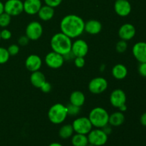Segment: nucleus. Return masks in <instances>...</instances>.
<instances>
[{
	"label": "nucleus",
	"mask_w": 146,
	"mask_h": 146,
	"mask_svg": "<svg viewBox=\"0 0 146 146\" xmlns=\"http://www.w3.org/2000/svg\"><path fill=\"white\" fill-rule=\"evenodd\" d=\"M85 22L81 17L76 14H68L61 19L60 29L63 34L71 38L80 36L84 31Z\"/></svg>",
	"instance_id": "1"
},
{
	"label": "nucleus",
	"mask_w": 146,
	"mask_h": 146,
	"mask_svg": "<svg viewBox=\"0 0 146 146\" xmlns=\"http://www.w3.org/2000/svg\"><path fill=\"white\" fill-rule=\"evenodd\" d=\"M50 45L53 51L64 56L71 52L72 41L71 38L67 36L66 34L59 32L55 34L51 37Z\"/></svg>",
	"instance_id": "2"
},
{
	"label": "nucleus",
	"mask_w": 146,
	"mask_h": 146,
	"mask_svg": "<svg viewBox=\"0 0 146 146\" xmlns=\"http://www.w3.org/2000/svg\"><path fill=\"white\" fill-rule=\"evenodd\" d=\"M88 118H89L93 127L102 128L108 124L109 113L102 107H96L90 111Z\"/></svg>",
	"instance_id": "3"
},
{
	"label": "nucleus",
	"mask_w": 146,
	"mask_h": 146,
	"mask_svg": "<svg viewBox=\"0 0 146 146\" xmlns=\"http://www.w3.org/2000/svg\"><path fill=\"white\" fill-rule=\"evenodd\" d=\"M68 115L67 108L64 104L58 103L50 107L48 111V118L54 124H61L66 120Z\"/></svg>",
	"instance_id": "4"
},
{
	"label": "nucleus",
	"mask_w": 146,
	"mask_h": 146,
	"mask_svg": "<svg viewBox=\"0 0 146 146\" xmlns=\"http://www.w3.org/2000/svg\"><path fill=\"white\" fill-rule=\"evenodd\" d=\"M87 137L88 143L94 146L104 145L108 141V135L106 134L101 128L92 129L88 133Z\"/></svg>",
	"instance_id": "5"
},
{
	"label": "nucleus",
	"mask_w": 146,
	"mask_h": 146,
	"mask_svg": "<svg viewBox=\"0 0 146 146\" xmlns=\"http://www.w3.org/2000/svg\"><path fill=\"white\" fill-rule=\"evenodd\" d=\"M73 128L76 133L88 135L92 130L93 125L88 117H79L76 118L72 123Z\"/></svg>",
	"instance_id": "6"
},
{
	"label": "nucleus",
	"mask_w": 146,
	"mask_h": 146,
	"mask_svg": "<svg viewBox=\"0 0 146 146\" xmlns=\"http://www.w3.org/2000/svg\"><path fill=\"white\" fill-rule=\"evenodd\" d=\"M43 27L40 22L32 21L27 26L25 30L26 36L31 41H36L41 38L43 34Z\"/></svg>",
	"instance_id": "7"
},
{
	"label": "nucleus",
	"mask_w": 146,
	"mask_h": 146,
	"mask_svg": "<svg viewBox=\"0 0 146 146\" xmlns=\"http://www.w3.org/2000/svg\"><path fill=\"white\" fill-rule=\"evenodd\" d=\"M108 86V81L104 77H96L90 81L88 90L94 94H100L107 89Z\"/></svg>",
	"instance_id": "8"
},
{
	"label": "nucleus",
	"mask_w": 146,
	"mask_h": 146,
	"mask_svg": "<svg viewBox=\"0 0 146 146\" xmlns=\"http://www.w3.org/2000/svg\"><path fill=\"white\" fill-rule=\"evenodd\" d=\"M4 12L11 17H16L24 11L23 1L21 0H7L4 3Z\"/></svg>",
	"instance_id": "9"
},
{
	"label": "nucleus",
	"mask_w": 146,
	"mask_h": 146,
	"mask_svg": "<svg viewBox=\"0 0 146 146\" xmlns=\"http://www.w3.org/2000/svg\"><path fill=\"white\" fill-rule=\"evenodd\" d=\"M64 61L65 60L64 56L53 51L48 53L45 57V63L46 66L53 69H58L61 68L64 65Z\"/></svg>",
	"instance_id": "10"
},
{
	"label": "nucleus",
	"mask_w": 146,
	"mask_h": 146,
	"mask_svg": "<svg viewBox=\"0 0 146 146\" xmlns=\"http://www.w3.org/2000/svg\"><path fill=\"white\" fill-rule=\"evenodd\" d=\"M88 45L83 39H76L72 43L71 52L75 57H85L88 52Z\"/></svg>",
	"instance_id": "11"
},
{
	"label": "nucleus",
	"mask_w": 146,
	"mask_h": 146,
	"mask_svg": "<svg viewBox=\"0 0 146 146\" xmlns=\"http://www.w3.org/2000/svg\"><path fill=\"white\" fill-rule=\"evenodd\" d=\"M110 103L115 108H118L126 103V94L121 88L113 90L110 95Z\"/></svg>",
	"instance_id": "12"
},
{
	"label": "nucleus",
	"mask_w": 146,
	"mask_h": 146,
	"mask_svg": "<svg viewBox=\"0 0 146 146\" xmlns=\"http://www.w3.org/2000/svg\"><path fill=\"white\" fill-rule=\"evenodd\" d=\"M114 10L118 16L125 17L131 14L132 7L128 0H115Z\"/></svg>",
	"instance_id": "13"
},
{
	"label": "nucleus",
	"mask_w": 146,
	"mask_h": 146,
	"mask_svg": "<svg viewBox=\"0 0 146 146\" xmlns=\"http://www.w3.org/2000/svg\"><path fill=\"white\" fill-rule=\"evenodd\" d=\"M136 30L133 24L127 23L121 26L118 30V36L121 40L129 41L132 39L135 35Z\"/></svg>",
	"instance_id": "14"
},
{
	"label": "nucleus",
	"mask_w": 146,
	"mask_h": 146,
	"mask_svg": "<svg viewBox=\"0 0 146 146\" xmlns=\"http://www.w3.org/2000/svg\"><path fill=\"white\" fill-rule=\"evenodd\" d=\"M132 52L133 55L138 62H146V42L139 41L134 44Z\"/></svg>",
	"instance_id": "15"
},
{
	"label": "nucleus",
	"mask_w": 146,
	"mask_h": 146,
	"mask_svg": "<svg viewBox=\"0 0 146 146\" xmlns=\"http://www.w3.org/2000/svg\"><path fill=\"white\" fill-rule=\"evenodd\" d=\"M42 66V60L36 54H31L25 61V67L31 72L39 71Z\"/></svg>",
	"instance_id": "16"
},
{
	"label": "nucleus",
	"mask_w": 146,
	"mask_h": 146,
	"mask_svg": "<svg viewBox=\"0 0 146 146\" xmlns=\"http://www.w3.org/2000/svg\"><path fill=\"white\" fill-rule=\"evenodd\" d=\"M24 11L29 15H34L38 14V11L42 7L41 0H25L23 1Z\"/></svg>",
	"instance_id": "17"
},
{
	"label": "nucleus",
	"mask_w": 146,
	"mask_h": 146,
	"mask_svg": "<svg viewBox=\"0 0 146 146\" xmlns=\"http://www.w3.org/2000/svg\"><path fill=\"white\" fill-rule=\"evenodd\" d=\"M102 30V24L99 21L96 19H91L85 22L84 31L91 35L98 34Z\"/></svg>",
	"instance_id": "18"
},
{
	"label": "nucleus",
	"mask_w": 146,
	"mask_h": 146,
	"mask_svg": "<svg viewBox=\"0 0 146 146\" xmlns=\"http://www.w3.org/2000/svg\"><path fill=\"white\" fill-rule=\"evenodd\" d=\"M46 81L45 75L40 71H34L30 76V82L36 88H40Z\"/></svg>",
	"instance_id": "19"
},
{
	"label": "nucleus",
	"mask_w": 146,
	"mask_h": 146,
	"mask_svg": "<svg viewBox=\"0 0 146 146\" xmlns=\"http://www.w3.org/2000/svg\"><path fill=\"white\" fill-rule=\"evenodd\" d=\"M54 14H55L54 8L48 5H46V4L41 7L38 12V15L40 19L44 21L51 20L54 17Z\"/></svg>",
	"instance_id": "20"
},
{
	"label": "nucleus",
	"mask_w": 146,
	"mask_h": 146,
	"mask_svg": "<svg viewBox=\"0 0 146 146\" xmlns=\"http://www.w3.org/2000/svg\"><path fill=\"white\" fill-rule=\"evenodd\" d=\"M112 75L115 79L123 80L128 75V69L123 64H118L113 67Z\"/></svg>",
	"instance_id": "21"
},
{
	"label": "nucleus",
	"mask_w": 146,
	"mask_h": 146,
	"mask_svg": "<svg viewBox=\"0 0 146 146\" xmlns=\"http://www.w3.org/2000/svg\"><path fill=\"white\" fill-rule=\"evenodd\" d=\"M124 121H125V115L121 111H116L109 115L108 124H110L111 126H120L123 124Z\"/></svg>",
	"instance_id": "22"
},
{
	"label": "nucleus",
	"mask_w": 146,
	"mask_h": 146,
	"mask_svg": "<svg viewBox=\"0 0 146 146\" xmlns=\"http://www.w3.org/2000/svg\"><path fill=\"white\" fill-rule=\"evenodd\" d=\"M70 104L76 106L81 107L84 104L86 101L85 95L80 91H75L70 95Z\"/></svg>",
	"instance_id": "23"
},
{
	"label": "nucleus",
	"mask_w": 146,
	"mask_h": 146,
	"mask_svg": "<svg viewBox=\"0 0 146 146\" xmlns=\"http://www.w3.org/2000/svg\"><path fill=\"white\" fill-rule=\"evenodd\" d=\"M71 143L74 146H86L88 144V137L84 134L76 133L72 135Z\"/></svg>",
	"instance_id": "24"
},
{
	"label": "nucleus",
	"mask_w": 146,
	"mask_h": 146,
	"mask_svg": "<svg viewBox=\"0 0 146 146\" xmlns=\"http://www.w3.org/2000/svg\"><path fill=\"white\" fill-rule=\"evenodd\" d=\"M74 128L71 124H66L61 126L58 131V135L63 139H68L74 135Z\"/></svg>",
	"instance_id": "25"
},
{
	"label": "nucleus",
	"mask_w": 146,
	"mask_h": 146,
	"mask_svg": "<svg viewBox=\"0 0 146 146\" xmlns=\"http://www.w3.org/2000/svg\"><path fill=\"white\" fill-rule=\"evenodd\" d=\"M11 17L9 14H7L6 12L2 13L0 15V27L2 28H5V27H8L11 23Z\"/></svg>",
	"instance_id": "26"
},
{
	"label": "nucleus",
	"mask_w": 146,
	"mask_h": 146,
	"mask_svg": "<svg viewBox=\"0 0 146 146\" xmlns=\"http://www.w3.org/2000/svg\"><path fill=\"white\" fill-rule=\"evenodd\" d=\"M10 55L7 48L0 46V64H6L9 59Z\"/></svg>",
	"instance_id": "27"
},
{
	"label": "nucleus",
	"mask_w": 146,
	"mask_h": 146,
	"mask_svg": "<svg viewBox=\"0 0 146 146\" xmlns=\"http://www.w3.org/2000/svg\"><path fill=\"white\" fill-rule=\"evenodd\" d=\"M67 111H68V115H77L80 113L81 111V107L76 106L73 104H69L66 106Z\"/></svg>",
	"instance_id": "28"
},
{
	"label": "nucleus",
	"mask_w": 146,
	"mask_h": 146,
	"mask_svg": "<svg viewBox=\"0 0 146 146\" xmlns=\"http://www.w3.org/2000/svg\"><path fill=\"white\" fill-rule=\"evenodd\" d=\"M128 48V44L126 41L121 40L118 41L115 46V50L118 53H124Z\"/></svg>",
	"instance_id": "29"
},
{
	"label": "nucleus",
	"mask_w": 146,
	"mask_h": 146,
	"mask_svg": "<svg viewBox=\"0 0 146 146\" xmlns=\"http://www.w3.org/2000/svg\"><path fill=\"white\" fill-rule=\"evenodd\" d=\"M7 51H8L10 56H16L19 54V45H17V44H13L8 47Z\"/></svg>",
	"instance_id": "30"
},
{
	"label": "nucleus",
	"mask_w": 146,
	"mask_h": 146,
	"mask_svg": "<svg viewBox=\"0 0 146 146\" xmlns=\"http://www.w3.org/2000/svg\"><path fill=\"white\" fill-rule=\"evenodd\" d=\"M85 58L84 57H75L74 58V64L78 68H81L85 65Z\"/></svg>",
	"instance_id": "31"
},
{
	"label": "nucleus",
	"mask_w": 146,
	"mask_h": 146,
	"mask_svg": "<svg viewBox=\"0 0 146 146\" xmlns=\"http://www.w3.org/2000/svg\"><path fill=\"white\" fill-rule=\"evenodd\" d=\"M62 1L63 0H44L46 5H48L49 7H53V8H55V7L61 5Z\"/></svg>",
	"instance_id": "32"
},
{
	"label": "nucleus",
	"mask_w": 146,
	"mask_h": 146,
	"mask_svg": "<svg viewBox=\"0 0 146 146\" xmlns=\"http://www.w3.org/2000/svg\"><path fill=\"white\" fill-rule=\"evenodd\" d=\"M0 36H1V39L9 40L11 37V32L9 29H4L0 31Z\"/></svg>",
	"instance_id": "33"
},
{
	"label": "nucleus",
	"mask_w": 146,
	"mask_h": 146,
	"mask_svg": "<svg viewBox=\"0 0 146 146\" xmlns=\"http://www.w3.org/2000/svg\"><path fill=\"white\" fill-rule=\"evenodd\" d=\"M138 73L143 77H146V62L140 63L138 66Z\"/></svg>",
	"instance_id": "34"
},
{
	"label": "nucleus",
	"mask_w": 146,
	"mask_h": 146,
	"mask_svg": "<svg viewBox=\"0 0 146 146\" xmlns=\"http://www.w3.org/2000/svg\"><path fill=\"white\" fill-rule=\"evenodd\" d=\"M29 41L30 40L29 39V38L26 35L21 36H20L19 38L18 44H19L20 46H27V44H29Z\"/></svg>",
	"instance_id": "35"
},
{
	"label": "nucleus",
	"mask_w": 146,
	"mask_h": 146,
	"mask_svg": "<svg viewBox=\"0 0 146 146\" xmlns=\"http://www.w3.org/2000/svg\"><path fill=\"white\" fill-rule=\"evenodd\" d=\"M40 88H41V90L42 92L48 93L51 91V85L50 84V83L46 81V82L44 83L42 86H41V87Z\"/></svg>",
	"instance_id": "36"
},
{
	"label": "nucleus",
	"mask_w": 146,
	"mask_h": 146,
	"mask_svg": "<svg viewBox=\"0 0 146 146\" xmlns=\"http://www.w3.org/2000/svg\"><path fill=\"white\" fill-rule=\"evenodd\" d=\"M101 129L103 130V131H104V133H105L106 134H107V135H109V134L111 133V132H112V128H111V125H108V124H107V125H106L105 126L103 127Z\"/></svg>",
	"instance_id": "37"
},
{
	"label": "nucleus",
	"mask_w": 146,
	"mask_h": 146,
	"mask_svg": "<svg viewBox=\"0 0 146 146\" xmlns=\"http://www.w3.org/2000/svg\"><path fill=\"white\" fill-rule=\"evenodd\" d=\"M140 121L143 126H146V112L142 114L141 118H140Z\"/></svg>",
	"instance_id": "38"
},
{
	"label": "nucleus",
	"mask_w": 146,
	"mask_h": 146,
	"mask_svg": "<svg viewBox=\"0 0 146 146\" xmlns=\"http://www.w3.org/2000/svg\"><path fill=\"white\" fill-rule=\"evenodd\" d=\"M118 109H119V111H121V112H125V111H127V106L126 104H123V105H122L121 106H120L119 108H118Z\"/></svg>",
	"instance_id": "39"
},
{
	"label": "nucleus",
	"mask_w": 146,
	"mask_h": 146,
	"mask_svg": "<svg viewBox=\"0 0 146 146\" xmlns=\"http://www.w3.org/2000/svg\"><path fill=\"white\" fill-rule=\"evenodd\" d=\"M4 12V4L0 1V15Z\"/></svg>",
	"instance_id": "40"
},
{
	"label": "nucleus",
	"mask_w": 146,
	"mask_h": 146,
	"mask_svg": "<svg viewBox=\"0 0 146 146\" xmlns=\"http://www.w3.org/2000/svg\"><path fill=\"white\" fill-rule=\"evenodd\" d=\"M48 146H63L61 143H52L50 144Z\"/></svg>",
	"instance_id": "41"
},
{
	"label": "nucleus",
	"mask_w": 146,
	"mask_h": 146,
	"mask_svg": "<svg viewBox=\"0 0 146 146\" xmlns=\"http://www.w3.org/2000/svg\"><path fill=\"white\" fill-rule=\"evenodd\" d=\"M86 146H94V145H91V144H89V143H88V145H87Z\"/></svg>",
	"instance_id": "42"
},
{
	"label": "nucleus",
	"mask_w": 146,
	"mask_h": 146,
	"mask_svg": "<svg viewBox=\"0 0 146 146\" xmlns=\"http://www.w3.org/2000/svg\"><path fill=\"white\" fill-rule=\"evenodd\" d=\"M0 40H1V36H0Z\"/></svg>",
	"instance_id": "43"
},
{
	"label": "nucleus",
	"mask_w": 146,
	"mask_h": 146,
	"mask_svg": "<svg viewBox=\"0 0 146 146\" xmlns=\"http://www.w3.org/2000/svg\"><path fill=\"white\" fill-rule=\"evenodd\" d=\"M128 1H129V0H128Z\"/></svg>",
	"instance_id": "44"
}]
</instances>
